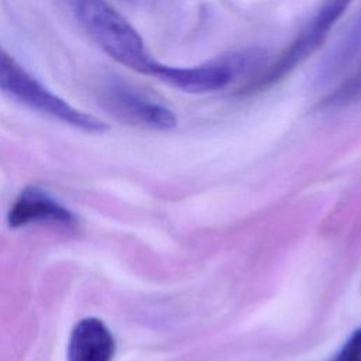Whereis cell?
I'll return each instance as SVG.
<instances>
[{"mask_svg": "<svg viewBox=\"0 0 361 361\" xmlns=\"http://www.w3.org/2000/svg\"><path fill=\"white\" fill-rule=\"evenodd\" d=\"M79 25L111 59L152 76L158 61L133 24L106 0H65Z\"/></svg>", "mask_w": 361, "mask_h": 361, "instance_id": "1", "label": "cell"}, {"mask_svg": "<svg viewBox=\"0 0 361 361\" xmlns=\"http://www.w3.org/2000/svg\"><path fill=\"white\" fill-rule=\"evenodd\" d=\"M0 92L11 100L78 130L99 134L107 126L51 92L0 45Z\"/></svg>", "mask_w": 361, "mask_h": 361, "instance_id": "2", "label": "cell"}, {"mask_svg": "<svg viewBox=\"0 0 361 361\" xmlns=\"http://www.w3.org/2000/svg\"><path fill=\"white\" fill-rule=\"evenodd\" d=\"M353 0H322L296 38L255 80L244 86L243 93L262 92L289 75L324 42L329 31L340 20Z\"/></svg>", "mask_w": 361, "mask_h": 361, "instance_id": "3", "label": "cell"}, {"mask_svg": "<svg viewBox=\"0 0 361 361\" xmlns=\"http://www.w3.org/2000/svg\"><path fill=\"white\" fill-rule=\"evenodd\" d=\"M96 93L100 104L127 124L149 130H171L178 123L175 113L168 106L120 76H102L97 82Z\"/></svg>", "mask_w": 361, "mask_h": 361, "instance_id": "4", "label": "cell"}, {"mask_svg": "<svg viewBox=\"0 0 361 361\" xmlns=\"http://www.w3.org/2000/svg\"><path fill=\"white\" fill-rule=\"evenodd\" d=\"M254 54H230L196 66H169L158 62L152 76L186 93L202 94L226 87L243 71Z\"/></svg>", "mask_w": 361, "mask_h": 361, "instance_id": "5", "label": "cell"}, {"mask_svg": "<svg viewBox=\"0 0 361 361\" xmlns=\"http://www.w3.org/2000/svg\"><path fill=\"white\" fill-rule=\"evenodd\" d=\"M31 223H52L73 227L76 216L48 192L38 186H27L17 196L7 213V224L11 228L24 227Z\"/></svg>", "mask_w": 361, "mask_h": 361, "instance_id": "6", "label": "cell"}, {"mask_svg": "<svg viewBox=\"0 0 361 361\" xmlns=\"http://www.w3.org/2000/svg\"><path fill=\"white\" fill-rule=\"evenodd\" d=\"M116 341L109 327L96 317L79 320L68 341V361H111Z\"/></svg>", "mask_w": 361, "mask_h": 361, "instance_id": "7", "label": "cell"}, {"mask_svg": "<svg viewBox=\"0 0 361 361\" xmlns=\"http://www.w3.org/2000/svg\"><path fill=\"white\" fill-rule=\"evenodd\" d=\"M331 361H361V329L351 334Z\"/></svg>", "mask_w": 361, "mask_h": 361, "instance_id": "8", "label": "cell"}]
</instances>
